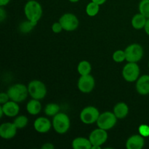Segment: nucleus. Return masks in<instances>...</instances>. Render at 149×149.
<instances>
[{"label": "nucleus", "mask_w": 149, "mask_h": 149, "mask_svg": "<svg viewBox=\"0 0 149 149\" xmlns=\"http://www.w3.org/2000/svg\"><path fill=\"white\" fill-rule=\"evenodd\" d=\"M24 13L27 20L37 23L42 15V7L36 0L28 1L24 7Z\"/></svg>", "instance_id": "obj_1"}, {"label": "nucleus", "mask_w": 149, "mask_h": 149, "mask_svg": "<svg viewBox=\"0 0 149 149\" xmlns=\"http://www.w3.org/2000/svg\"><path fill=\"white\" fill-rule=\"evenodd\" d=\"M7 93L10 100L17 103L26 100L28 97V94H29L28 87L23 84H13L8 89Z\"/></svg>", "instance_id": "obj_2"}, {"label": "nucleus", "mask_w": 149, "mask_h": 149, "mask_svg": "<svg viewBox=\"0 0 149 149\" xmlns=\"http://www.w3.org/2000/svg\"><path fill=\"white\" fill-rule=\"evenodd\" d=\"M52 126L58 134H64L70 128V119L65 113H58L53 116Z\"/></svg>", "instance_id": "obj_3"}, {"label": "nucleus", "mask_w": 149, "mask_h": 149, "mask_svg": "<svg viewBox=\"0 0 149 149\" xmlns=\"http://www.w3.org/2000/svg\"><path fill=\"white\" fill-rule=\"evenodd\" d=\"M29 93L32 98L42 100L46 96L47 88L45 84L39 80H33L28 85Z\"/></svg>", "instance_id": "obj_4"}, {"label": "nucleus", "mask_w": 149, "mask_h": 149, "mask_svg": "<svg viewBox=\"0 0 149 149\" xmlns=\"http://www.w3.org/2000/svg\"><path fill=\"white\" fill-rule=\"evenodd\" d=\"M116 122H117V117L115 116L113 112L112 113L110 111H106L103 112V113H100L96 123L99 128H101L105 130H109L115 126Z\"/></svg>", "instance_id": "obj_5"}, {"label": "nucleus", "mask_w": 149, "mask_h": 149, "mask_svg": "<svg viewBox=\"0 0 149 149\" xmlns=\"http://www.w3.org/2000/svg\"><path fill=\"white\" fill-rule=\"evenodd\" d=\"M126 61L127 62L137 63L143 56V49L138 44H132L125 49Z\"/></svg>", "instance_id": "obj_6"}, {"label": "nucleus", "mask_w": 149, "mask_h": 149, "mask_svg": "<svg viewBox=\"0 0 149 149\" xmlns=\"http://www.w3.org/2000/svg\"><path fill=\"white\" fill-rule=\"evenodd\" d=\"M139 75L140 68L137 63L128 62V63L124 66L122 70V76L127 81L133 82L136 81L139 78Z\"/></svg>", "instance_id": "obj_7"}, {"label": "nucleus", "mask_w": 149, "mask_h": 149, "mask_svg": "<svg viewBox=\"0 0 149 149\" xmlns=\"http://www.w3.org/2000/svg\"><path fill=\"white\" fill-rule=\"evenodd\" d=\"M100 112L94 106H87L83 109L80 113V119L86 125H91L97 122Z\"/></svg>", "instance_id": "obj_8"}, {"label": "nucleus", "mask_w": 149, "mask_h": 149, "mask_svg": "<svg viewBox=\"0 0 149 149\" xmlns=\"http://www.w3.org/2000/svg\"><path fill=\"white\" fill-rule=\"evenodd\" d=\"M59 22L63 29L67 31L76 30L79 26V20L75 15L72 13H65L60 17Z\"/></svg>", "instance_id": "obj_9"}, {"label": "nucleus", "mask_w": 149, "mask_h": 149, "mask_svg": "<svg viewBox=\"0 0 149 149\" xmlns=\"http://www.w3.org/2000/svg\"><path fill=\"white\" fill-rule=\"evenodd\" d=\"M95 79L90 74L81 76L78 81V88L81 93H90L95 87Z\"/></svg>", "instance_id": "obj_10"}, {"label": "nucleus", "mask_w": 149, "mask_h": 149, "mask_svg": "<svg viewBox=\"0 0 149 149\" xmlns=\"http://www.w3.org/2000/svg\"><path fill=\"white\" fill-rule=\"evenodd\" d=\"M90 142L93 146H100L102 145L106 142L108 139V133L105 130L99 128L95 129L90 133L89 136Z\"/></svg>", "instance_id": "obj_11"}, {"label": "nucleus", "mask_w": 149, "mask_h": 149, "mask_svg": "<svg viewBox=\"0 0 149 149\" xmlns=\"http://www.w3.org/2000/svg\"><path fill=\"white\" fill-rule=\"evenodd\" d=\"M17 129L14 123L6 122L1 124L0 126V136L3 139H11L15 136Z\"/></svg>", "instance_id": "obj_12"}, {"label": "nucleus", "mask_w": 149, "mask_h": 149, "mask_svg": "<svg viewBox=\"0 0 149 149\" xmlns=\"http://www.w3.org/2000/svg\"><path fill=\"white\" fill-rule=\"evenodd\" d=\"M33 127L36 132L39 133H47L52 127L51 122L46 117H39L35 120Z\"/></svg>", "instance_id": "obj_13"}, {"label": "nucleus", "mask_w": 149, "mask_h": 149, "mask_svg": "<svg viewBox=\"0 0 149 149\" xmlns=\"http://www.w3.org/2000/svg\"><path fill=\"white\" fill-rule=\"evenodd\" d=\"M1 107L3 109L4 115L8 117H14L17 116L20 111V107L17 103L13 100H9L4 104L1 105Z\"/></svg>", "instance_id": "obj_14"}, {"label": "nucleus", "mask_w": 149, "mask_h": 149, "mask_svg": "<svg viewBox=\"0 0 149 149\" xmlns=\"http://www.w3.org/2000/svg\"><path fill=\"white\" fill-rule=\"evenodd\" d=\"M144 137L140 135H132L126 142V148L127 149H141L144 146Z\"/></svg>", "instance_id": "obj_15"}, {"label": "nucleus", "mask_w": 149, "mask_h": 149, "mask_svg": "<svg viewBox=\"0 0 149 149\" xmlns=\"http://www.w3.org/2000/svg\"><path fill=\"white\" fill-rule=\"evenodd\" d=\"M136 90L139 94L143 95L149 94V75H143L138 79Z\"/></svg>", "instance_id": "obj_16"}, {"label": "nucleus", "mask_w": 149, "mask_h": 149, "mask_svg": "<svg viewBox=\"0 0 149 149\" xmlns=\"http://www.w3.org/2000/svg\"><path fill=\"white\" fill-rule=\"evenodd\" d=\"M92 145L90 139L79 137L75 138L72 142V148L74 149H91Z\"/></svg>", "instance_id": "obj_17"}, {"label": "nucleus", "mask_w": 149, "mask_h": 149, "mask_svg": "<svg viewBox=\"0 0 149 149\" xmlns=\"http://www.w3.org/2000/svg\"><path fill=\"white\" fill-rule=\"evenodd\" d=\"M129 113V107L123 102L118 103L113 108V113L117 119H123L126 117Z\"/></svg>", "instance_id": "obj_18"}, {"label": "nucleus", "mask_w": 149, "mask_h": 149, "mask_svg": "<svg viewBox=\"0 0 149 149\" xmlns=\"http://www.w3.org/2000/svg\"><path fill=\"white\" fill-rule=\"evenodd\" d=\"M26 110H27L28 113L31 115H37L38 113H39V112L42 110V105L39 102V100L33 98L31 100L27 103Z\"/></svg>", "instance_id": "obj_19"}, {"label": "nucleus", "mask_w": 149, "mask_h": 149, "mask_svg": "<svg viewBox=\"0 0 149 149\" xmlns=\"http://www.w3.org/2000/svg\"><path fill=\"white\" fill-rule=\"evenodd\" d=\"M147 19L148 18L146 17L141 13L136 14L135 15H134V17L132 19V21H131L132 27L135 29H138V30L144 29L146 23Z\"/></svg>", "instance_id": "obj_20"}, {"label": "nucleus", "mask_w": 149, "mask_h": 149, "mask_svg": "<svg viewBox=\"0 0 149 149\" xmlns=\"http://www.w3.org/2000/svg\"><path fill=\"white\" fill-rule=\"evenodd\" d=\"M77 70H78L79 74L81 76L87 75L91 72L92 67L87 61H81L77 66Z\"/></svg>", "instance_id": "obj_21"}, {"label": "nucleus", "mask_w": 149, "mask_h": 149, "mask_svg": "<svg viewBox=\"0 0 149 149\" xmlns=\"http://www.w3.org/2000/svg\"><path fill=\"white\" fill-rule=\"evenodd\" d=\"M99 10H100V5L94 1L90 2L86 7V13L90 17H94L97 15V13H99Z\"/></svg>", "instance_id": "obj_22"}, {"label": "nucleus", "mask_w": 149, "mask_h": 149, "mask_svg": "<svg viewBox=\"0 0 149 149\" xmlns=\"http://www.w3.org/2000/svg\"><path fill=\"white\" fill-rule=\"evenodd\" d=\"M36 24H37V23H36V22L27 20L20 23V26H19V29H20V31L21 33H27L30 32L36 26Z\"/></svg>", "instance_id": "obj_23"}, {"label": "nucleus", "mask_w": 149, "mask_h": 149, "mask_svg": "<svg viewBox=\"0 0 149 149\" xmlns=\"http://www.w3.org/2000/svg\"><path fill=\"white\" fill-rule=\"evenodd\" d=\"M60 106L56 103H49L45 106V112L47 116H54L59 113Z\"/></svg>", "instance_id": "obj_24"}, {"label": "nucleus", "mask_w": 149, "mask_h": 149, "mask_svg": "<svg viewBox=\"0 0 149 149\" xmlns=\"http://www.w3.org/2000/svg\"><path fill=\"white\" fill-rule=\"evenodd\" d=\"M140 13L149 18V0H141L139 4Z\"/></svg>", "instance_id": "obj_25"}, {"label": "nucleus", "mask_w": 149, "mask_h": 149, "mask_svg": "<svg viewBox=\"0 0 149 149\" xmlns=\"http://www.w3.org/2000/svg\"><path fill=\"white\" fill-rule=\"evenodd\" d=\"M29 119L26 116H19L14 120L13 123L17 129H22L27 126Z\"/></svg>", "instance_id": "obj_26"}, {"label": "nucleus", "mask_w": 149, "mask_h": 149, "mask_svg": "<svg viewBox=\"0 0 149 149\" xmlns=\"http://www.w3.org/2000/svg\"><path fill=\"white\" fill-rule=\"evenodd\" d=\"M113 60L116 63H122L125 60H126V55H125V52L123 50H116V52H113Z\"/></svg>", "instance_id": "obj_27"}, {"label": "nucleus", "mask_w": 149, "mask_h": 149, "mask_svg": "<svg viewBox=\"0 0 149 149\" xmlns=\"http://www.w3.org/2000/svg\"><path fill=\"white\" fill-rule=\"evenodd\" d=\"M138 130H139L140 134H141L142 136H143L144 138H145V137L149 136V126H148V125H141L139 129H138Z\"/></svg>", "instance_id": "obj_28"}, {"label": "nucleus", "mask_w": 149, "mask_h": 149, "mask_svg": "<svg viewBox=\"0 0 149 149\" xmlns=\"http://www.w3.org/2000/svg\"><path fill=\"white\" fill-rule=\"evenodd\" d=\"M63 29L62 25L61 24V23H60L59 21L55 22V23H54L53 24H52V30L54 33H61V32L62 31Z\"/></svg>", "instance_id": "obj_29"}, {"label": "nucleus", "mask_w": 149, "mask_h": 149, "mask_svg": "<svg viewBox=\"0 0 149 149\" xmlns=\"http://www.w3.org/2000/svg\"><path fill=\"white\" fill-rule=\"evenodd\" d=\"M9 100H10V99L7 93H1V94H0V103H1V105L4 104L5 103L8 102Z\"/></svg>", "instance_id": "obj_30"}, {"label": "nucleus", "mask_w": 149, "mask_h": 149, "mask_svg": "<svg viewBox=\"0 0 149 149\" xmlns=\"http://www.w3.org/2000/svg\"><path fill=\"white\" fill-rule=\"evenodd\" d=\"M6 16H7L6 11L4 10V9L3 8V7H1V6H0V21H4V19L6 18Z\"/></svg>", "instance_id": "obj_31"}, {"label": "nucleus", "mask_w": 149, "mask_h": 149, "mask_svg": "<svg viewBox=\"0 0 149 149\" xmlns=\"http://www.w3.org/2000/svg\"><path fill=\"white\" fill-rule=\"evenodd\" d=\"M42 149H54L55 148V146H54L53 144L50 143H45L42 146Z\"/></svg>", "instance_id": "obj_32"}, {"label": "nucleus", "mask_w": 149, "mask_h": 149, "mask_svg": "<svg viewBox=\"0 0 149 149\" xmlns=\"http://www.w3.org/2000/svg\"><path fill=\"white\" fill-rule=\"evenodd\" d=\"M144 29H145L146 33L149 36V18L147 19V21L145 25V27H144Z\"/></svg>", "instance_id": "obj_33"}, {"label": "nucleus", "mask_w": 149, "mask_h": 149, "mask_svg": "<svg viewBox=\"0 0 149 149\" xmlns=\"http://www.w3.org/2000/svg\"><path fill=\"white\" fill-rule=\"evenodd\" d=\"M10 1V0H0V6H1V7L6 6Z\"/></svg>", "instance_id": "obj_34"}, {"label": "nucleus", "mask_w": 149, "mask_h": 149, "mask_svg": "<svg viewBox=\"0 0 149 149\" xmlns=\"http://www.w3.org/2000/svg\"><path fill=\"white\" fill-rule=\"evenodd\" d=\"M92 1H94V2L97 3L99 5H102V4H103L106 2V0H92Z\"/></svg>", "instance_id": "obj_35"}, {"label": "nucleus", "mask_w": 149, "mask_h": 149, "mask_svg": "<svg viewBox=\"0 0 149 149\" xmlns=\"http://www.w3.org/2000/svg\"><path fill=\"white\" fill-rule=\"evenodd\" d=\"M3 115H4V111H3V109H1V106H0V117H1V118L2 117Z\"/></svg>", "instance_id": "obj_36"}, {"label": "nucleus", "mask_w": 149, "mask_h": 149, "mask_svg": "<svg viewBox=\"0 0 149 149\" xmlns=\"http://www.w3.org/2000/svg\"><path fill=\"white\" fill-rule=\"evenodd\" d=\"M100 148H101V146H93L91 149H100Z\"/></svg>", "instance_id": "obj_37"}, {"label": "nucleus", "mask_w": 149, "mask_h": 149, "mask_svg": "<svg viewBox=\"0 0 149 149\" xmlns=\"http://www.w3.org/2000/svg\"><path fill=\"white\" fill-rule=\"evenodd\" d=\"M69 1H71V2H73V3H75V2H77V1H79V0H68Z\"/></svg>", "instance_id": "obj_38"}, {"label": "nucleus", "mask_w": 149, "mask_h": 149, "mask_svg": "<svg viewBox=\"0 0 149 149\" xmlns=\"http://www.w3.org/2000/svg\"><path fill=\"white\" fill-rule=\"evenodd\" d=\"M28 1H31V0H28Z\"/></svg>", "instance_id": "obj_39"}, {"label": "nucleus", "mask_w": 149, "mask_h": 149, "mask_svg": "<svg viewBox=\"0 0 149 149\" xmlns=\"http://www.w3.org/2000/svg\"><path fill=\"white\" fill-rule=\"evenodd\" d=\"M148 67H149V63H148Z\"/></svg>", "instance_id": "obj_40"}]
</instances>
